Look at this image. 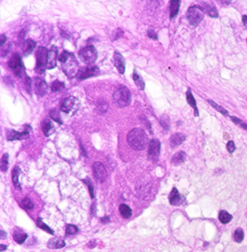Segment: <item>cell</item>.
Returning a JSON list of instances; mask_svg holds the SVG:
<instances>
[{
    "mask_svg": "<svg viewBox=\"0 0 247 252\" xmlns=\"http://www.w3.org/2000/svg\"><path fill=\"white\" fill-rule=\"evenodd\" d=\"M65 87V84L63 82H60L58 80H56L55 82H53L52 83V91L53 92H58V91H61L62 89H64Z\"/></svg>",
    "mask_w": 247,
    "mask_h": 252,
    "instance_id": "obj_35",
    "label": "cell"
},
{
    "mask_svg": "<svg viewBox=\"0 0 247 252\" xmlns=\"http://www.w3.org/2000/svg\"><path fill=\"white\" fill-rule=\"evenodd\" d=\"M21 174V169L19 166H15L12 170V182H13V184L15 186V188L19 189V190H21V186L20 184V182H19V175Z\"/></svg>",
    "mask_w": 247,
    "mask_h": 252,
    "instance_id": "obj_23",
    "label": "cell"
},
{
    "mask_svg": "<svg viewBox=\"0 0 247 252\" xmlns=\"http://www.w3.org/2000/svg\"><path fill=\"white\" fill-rule=\"evenodd\" d=\"M59 61L61 62V67H62L63 72H65V74L68 77L72 78L74 76H77L80 68H79L77 59L73 54H71L68 51H64L59 57Z\"/></svg>",
    "mask_w": 247,
    "mask_h": 252,
    "instance_id": "obj_2",
    "label": "cell"
},
{
    "mask_svg": "<svg viewBox=\"0 0 247 252\" xmlns=\"http://www.w3.org/2000/svg\"><path fill=\"white\" fill-rule=\"evenodd\" d=\"M79 231L78 227L73 224H67L66 226V235H73Z\"/></svg>",
    "mask_w": 247,
    "mask_h": 252,
    "instance_id": "obj_36",
    "label": "cell"
},
{
    "mask_svg": "<svg viewBox=\"0 0 247 252\" xmlns=\"http://www.w3.org/2000/svg\"><path fill=\"white\" fill-rule=\"evenodd\" d=\"M208 103L211 105L212 107L214 108H216L217 111H219L221 114H223V115H225V116H228L229 115V112L225 109L224 108H222V107H220V106H218L217 103H215L214 101H212V100H208Z\"/></svg>",
    "mask_w": 247,
    "mask_h": 252,
    "instance_id": "obj_38",
    "label": "cell"
},
{
    "mask_svg": "<svg viewBox=\"0 0 247 252\" xmlns=\"http://www.w3.org/2000/svg\"><path fill=\"white\" fill-rule=\"evenodd\" d=\"M11 47H12V44H7L6 45L1 46V50H0L1 57H6L10 52Z\"/></svg>",
    "mask_w": 247,
    "mask_h": 252,
    "instance_id": "obj_40",
    "label": "cell"
},
{
    "mask_svg": "<svg viewBox=\"0 0 247 252\" xmlns=\"http://www.w3.org/2000/svg\"><path fill=\"white\" fill-rule=\"evenodd\" d=\"M82 182H83L84 183H86V185H87L88 188H89V192H90L91 197L94 198V197H95V192H94V185H93V183H92V180H91L89 177H86L85 179L82 180Z\"/></svg>",
    "mask_w": 247,
    "mask_h": 252,
    "instance_id": "obj_37",
    "label": "cell"
},
{
    "mask_svg": "<svg viewBox=\"0 0 247 252\" xmlns=\"http://www.w3.org/2000/svg\"><path fill=\"white\" fill-rule=\"evenodd\" d=\"M107 103H106L105 100H103V99H101V100H99L98 102H97V108H98V109L103 113V112H106V110H107Z\"/></svg>",
    "mask_w": 247,
    "mask_h": 252,
    "instance_id": "obj_41",
    "label": "cell"
},
{
    "mask_svg": "<svg viewBox=\"0 0 247 252\" xmlns=\"http://www.w3.org/2000/svg\"><path fill=\"white\" fill-rule=\"evenodd\" d=\"M205 11L199 6H193L189 7L187 12V19L191 25L196 26L198 25L204 19Z\"/></svg>",
    "mask_w": 247,
    "mask_h": 252,
    "instance_id": "obj_6",
    "label": "cell"
},
{
    "mask_svg": "<svg viewBox=\"0 0 247 252\" xmlns=\"http://www.w3.org/2000/svg\"><path fill=\"white\" fill-rule=\"evenodd\" d=\"M8 67L10 68V70L15 73V75L17 77H21L24 74V67L23 64L21 62V57L16 54L14 55L8 61Z\"/></svg>",
    "mask_w": 247,
    "mask_h": 252,
    "instance_id": "obj_7",
    "label": "cell"
},
{
    "mask_svg": "<svg viewBox=\"0 0 247 252\" xmlns=\"http://www.w3.org/2000/svg\"><path fill=\"white\" fill-rule=\"evenodd\" d=\"M235 144H234V142L233 141H229V143L227 144V149H228V151L230 152V153H232V152H234V150H235Z\"/></svg>",
    "mask_w": 247,
    "mask_h": 252,
    "instance_id": "obj_44",
    "label": "cell"
},
{
    "mask_svg": "<svg viewBox=\"0 0 247 252\" xmlns=\"http://www.w3.org/2000/svg\"><path fill=\"white\" fill-rule=\"evenodd\" d=\"M179 0H172L170 2V19H173L176 17V15L179 12Z\"/></svg>",
    "mask_w": 247,
    "mask_h": 252,
    "instance_id": "obj_26",
    "label": "cell"
},
{
    "mask_svg": "<svg viewBox=\"0 0 247 252\" xmlns=\"http://www.w3.org/2000/svg\"><path fill=\"white\" fill-rule=\"evenodd\" d=\"M186 159V154L183 151H179L172 157L171 159V163L173 165H179L182 162H184Z\"/></svg>",
    "mask_w": 247,
    "mask_h": 252,
    "instance_id": "obj_24",
    "label": "cell"
},
{
    "mask_svg": "<svg viewBox=\"0 0 247 252\" xmlns=\"http://www.w3.org/2000/svg\"><path fill=\"white\" fill-rule=\"evenodd\" d=\"M87 247H88L89 249H94V248H96V240H91L90 242H88Z\"/></svg>",
    "mask_w": 247,
    "mask_h": 252,
    "instance_id": "obj_46",
    "label": "cell"
},
{
    "mask_svg": "<svg viewBox=\"0 0 247 252\" xmlns=\"http://www.w3.org/2000/svg\"><path fill=\"white\" fill-rule=\"evenodd\" d=\"M8 168V154L5 153L1 158V163H0V169L3 173L7 172Z\"/></svg>",
    "mask_w": 247,
    "mask_h": 252,
    "instance_id": "obj_31",
    "label": "cell"
},
{
    "mask_svg": "<svg viewBox=\"0 0 247 252\" xmlns=\"http://www.w3.org/2000/svg\"><path fill=\"white\" fill-rule=\"evenodd\" d=\"M26 130L23 133L17 132L15 130H7V138L8 141H14V140H22L27 138L30 136V133L32 131V128L28 125H25Z\"/></svg>",
    "mask_w": 247,
    "mask_h": 252,
    "instance_id": "obj_10",
    "label": "cell"
},
{
    "mask_svg": "<svg viewBox=\"0 0 247 252\" xmlns=\"http://www.w3.org/2000/svg\"><path fill=\"white\" fill-rule=\"evenodd\" d=\"M21 206L24 210H27V211H30V210H33L35 208V205L34 203L31 201V199L29 197H25L22 199L21 201Z\"/></svg>",
    "mask_w": 247,
    "mask_h": 252,
    "instance_id": "obj_34",
    "label": "cell"
},
{
    "mask_svg": "<svg viewBox=\"0 0 247 252\" xmlns=\"http://www.w3.org/2000/svg\"><path fill=\"white\" fill-rule=\"evenodd\" d=\"M47 49L44 46L38 47L36 51V67L35 72L38 74H44L45 67H47Z\"/></svg>",
    "mask_w": 247,
    "mask_h": 252,
    "instance_id": "obj_4",
    "label": "cell"
},
{
    "mask_svg": "<svg viewBox=\"0 0 247 252\" xmlns=\"http://www.w3.org/2000/svg\"><path fill=\"white\" fill-rule=\"evenodd\" d=\"M99 73H100V70L97 66H86L79 70V72L76 77L78 80H84V79L96 76Z\"/></svg>",
    "mask_w": 247,
    "mask_h": 252,
    "instance_id": "obj_9",
    "label": "cell"
},
{
    "mask_svg": "<svg viewBox=\"0 0 247 252\" xmlns=\"http://www.w3.org/2000/svg\"><path fill=\"white\" fill-rule=\"evenodd\" d=\"M231 219H232V216L228 212H226V211H221L219 212V214H218V220H219V221L222 222V223H224V224L230 222L231 221Z\"/></svg>",
    "mask_w": 247,
    "mask_h": 252,
    "instance_id": "obj_27",
    "label": "cell"
},
{
    "mask_svg": "<svg viewBox=\"0 0 247 252\" xmlns=\"http://www.w3.org/2000/svg\"><path fill=\"white\" fill-rule=\"evenodd\" d=\"M243 23H244V26L247 29V16L246 15H245V16H243Z\"/></svg>",
    "mask_w": 247,
    "mask_h": 252,
    "instance_id": "obj_50",
    "label": "cell"
},
{
    "mask_svg": "<svg viewBox=\"0 0 247 252\" xmlns=\"http://www.w3.org/2000/svg\"><path fill=\"white\" fill-rule=\"evenodd\" d=\"M79 56H80V59L82 60V62L90 66L93 63H95V61L96 60L97 51L94 45H90L81 49L79 52Z\"/></svg>",
    "mask_w": 247,
    "mask_h": 252,
    "instance_id": "obj_5",
    "label": "cell"
},
{
    "mask_svg": "<svg viewBox=\"0 0 247 252\" xmlns=\"http://www.w3.org/2000/svg\"><path fill=\"white\" fill-rule=\"evenodd\" d=\"M148 159L153 161L156 162L159 159L160 155V142L158 139H152L148 145Z\"/></svg>",
    "mask_w": 247,
    "mask_h": 252,
    "instance_id": "obj_8",
    "label": "cell"
},
{
    "mask_svg": "<svg viewBox=\"0 0 247 252\" xmlns=\"http://www.w3.org/2000/svg\"><path fill=\"white\" fill-rule=\"evenodd\" d=\"M78 107H79V102L77 98L74 97H69L63 101L60 109L61 111L65 113H71V112H75Z\"/></svg>",
    "mask_w": 247,
    "mask_h": 252,
    "instance_id": "obj_11",
    "label": "cell"
},
{
    "mask_svg": "<svg viewBox=\"0 0 247 252\" xmlns=\"http://www.w3.org/2000/svg\"><path fill=\"white\" fill-rule=\"evenodd\" d=\"M7 236V233L4 230H0V238L1 239H6V237Z\"/></svg>",
    "mask_w": 247,
    "mask_h": 252,
    "instance_id": "obj_49",
    "label": "cell"
},
{
    "mask_svg": "<svg viewBox=\"0 0 247 252\" xmlns=\"http://www.w3.org/2000/svg\"><path fill=\"white\" fill-rule=\"evenodd\" d=\"M27 237H28V235L21 229H16L13 232V239L18 244H21V245L23 244L25 240L27 239Z\"/></svg>",
    "mask_w": 247,
    "mask_h": 252,
    "instance_id": "obj_19",
    "label": "cell"
},
{
    "mask_svg": "<svg viewBox=\"0 0 247 252\" xmlns=\"http://www.w3.org/2000/svg\"><path fill=\"white\" fill-rule=\"evenodd\" d=\"M66 246V243L63 239L61 238H57V237H53L50 238L47 242V247L49 249L52 250H58V249H62Z\"/></svg>",
    "mask_w": 247,
    "mask_h": 252,
    "instance_id": "obj_17",
    "label": "cell"
},
{
    "mask_svg": "<svg viewBox=\"0 0 247 252\" xmlns=\"http://www.w3.org/2000/svg\"><path fill=\"white\" fill-rule=\"evenodd\" d=\"M25 88L27 89V91L29 92V93H31L32 92V86H31V79L29 78V77H27L26 76V80H25Z\"/></svg>",
    "mask_w": 247,
    "mask_h": 252,
    "instance_id": "obj_45",
    "label": "cell"
},
{
    "mask_svg": "<svg viewBox=\"0 0 247 252\" xmlns=\"http://www.w3.org/2000/svg\"><path fill=\"white\" fill-rule=\"evenodd\" d=\"M35 88L36 94L39 97H44L47 92L48 86H47V83L44 80H42L40 78H35Z\"/></svg>",
    "mask_w": 247,
    "mask_h": 252,
    "instance_id": "obj_13",
    "label": "cell"
},
{
    "mask_svg": "<svg viewBox=\"0 0 247 252\" xmlns=\"http://www.w3.org/2000/svg\"><path fill=\"white\" fill-rule=\"evenodd\" d=\"M36 43L32 40V39H28L26 40V42L23 44V54L24 56H28L29 54H31L33 52V50L35 48Z\"/></svg>",
    "mask_w": 247,
    "mask_h": 252,
    "instance_id": "obj_22",
    "label": "cell"
},
{
    "mask_svg": "<svg viewBox=\"0 0 247 252\" xmlns=\"http://www.w3.org/2000/svg\"><path fill=\"white\" fill-rule=\"evenodd\" d=\"M147 36L153 40H157V35H156V31L154 29H149L147 31Z\"/></svg>",
    "mask_w": 247,
    "mask_h": 252,
    "instance_id": "obj_43",
    "label": "cell"
},
{
    "mask_svg": "<svg viewBox=\"0 0 247 252\" xmlns=\"http://www.w3.org/2000/svg\"><path fill=\"white\" fill-rule=\"evenodd\" d=\"M42 129L45 136H49L54 131V125L49 119H46L42 123Z\"/></svg>",
    "mask_w": 247,
    "mask_h": 252,
    "instance_id": "obj_21",
    "label": "cell"
},
{
    "mask_svg": "<svg viewBox=\"0 0 247 252\" xmlns=\"http://www.w3.org/2000/svg\"><path fill=\"white\" fill-rule=\"evenodd\" d=\"M203 5V7H202V8H203V10L205 11V12H207L210 17H213V18H217V16H218V14H217V11L214 8V7H210L209 5H207V4H205V3H203L202 4Z\"/></svg>",
    "mask_w": 247,
    "mask_h": 252,
    "instance_id": "obj_28",
    "label": "cell"
},
{
    "mask_svg": "<svg viewBox=\"0 0 247 252\" xmlns=\"http://www.w3.org/2000/svg\"><path fill=\"white\" fill-rule=\"evenodd\" d=\"M186 139V136L185 135L181 134V133H176V134H173L170 138V144L172 147H176L178 145H179L180 144L183 143V141Z\"/></svg>",
    "mask_w": 247,
    "mask_h": 252,
    "instance_id": "obj_18",
    "label": "cell"
},
{
    "mask_svg": "<svg viewBox=\"0 0 247 252\" xmlns=\"http://www.w3.org/2000/svg\"><path fill=\"white\" fill-rule=\"evenodd\" d=\"M133 81L135 82V84L138 86V88L140 89V90H144V86H145V84H144V82H143V79L142 78L140 75H138L136 72H133Z\"/></svg>",
    "mask_w": 247,
    "mask_h": 252,
    "instance_id": "obj_29",
    "label": "cell"
},
{
    "mask_svg": "<svg viewBox=\"0 0 247 252\" xmlns=\"http://www.w3.org/2000/svg\"><path fill=\"white\" fill-rule=\"evenodd\" d=\"M119 210V212H120L121 216L123 217L124 219H129V218H131L132 215H133L132 209L128 205H126V204H120Z\"/></svg>",
    "mask_w": 247,
    "mask_h": 252,
    "instance_id": "obj_25",
    "label": "cell"
},
{
    "mask_svg": "<svg viewBox=\"0 0 247 252\" xmlns=\"http://www.w3.org/2000/svg\"><path fill=\"white\" fill-rule=\"evenodd\" d=\"M100 221H101V222H103V223H108V222H110V217L109 216L102 217V218L100 219Z\"/></svg>",
    "mask_w": 247,
    "mask_h": 252,
    "instance_id": "obj_48",
    "label": "cell"
},
{
    "mask_svg": "<svg viewBox=\"0 0 247 252\" xmlns=\"http://www.w3.org/2000/svg\"><path fill=\"white\" fill-rule=\"evenodd\" d=\"M50 117L52 118V120H54L55 121L62 124V120H61V117H60V114H59V111L56 108L54 109H51L50 110V113H49Z\"/></svg>",
    "mask_w": 247,
    "mask_h": 252,
    "instance_id": "obj_33",
    "label": "cell"
},
{
    "mask_svg": "<svg viewBox=\"0 0 247 252\" xmlns=\"http://www.w3.org/2000/svg\"><path fill=\"white\" fill-rule=\"evenodd\" d=\"M169 200H170V205H172V206H179L183 202L184 198H183L182 196H180V194L179 193V191H178V189H177L176 187H173L172 190H171V192H170V194Z\"/></svg>",
    "mask_w": 247,
    "mask_h": 252,
    "instance_id": "obj_14",
    "label": "cell"
},
{
    "mask_svg": "<svg viewBox=\"0 0 247 252\" xmlns=\"http://www.w3.org/2000/svg\"><path fill=\"white\" fill-rule=\"evenodd\" d=\"M114 63L119 72L120 74H123L125 72V59L123 56L118 51L114 53Z\"/></svg>",
    "mask_w": 247,
    "mask_h": 252,
    "instance_id": "obj_15",
    "label": "cell"
},
{
    "mask_svg": "<svg viewBox=\"0 0 247 252\" xmlns=\"http://www.w3.org/2000/svg\"><path fill=\"white\" fill-rule=\"evenodd\" d=\"M160 123L162 125V127L165 129V130H169L170 129V119L167 115H163L161 118H160Z\"/></svg>",
    "mask_w": 247,
    "mask_h": 252,
    "instance_id": "obj_39",
    "label": "cell"
},
{
    "mask_svg": "<svg viewBox=\"0 0 247 252\" xmlns=\"http://www.w3.org/2000/svg\"><path fill=\"white\" fill-rule=\"evenodd\" d=\"M244 237H245V233H244V230L242 228H237L233 234V239L235 242L237 243H241L243 240H244Z\"/></svg>",
    "mask_w": 247,
    "mask_h": 252,
    "instance_id": "obj_30",
    "label": "cell"
},
{
    "mask_svg": "<svg viewBox=\"0 0 247 252\" xmlns=\"http://www.w3.org/2000/svg\"><path fill=\"white\" fill-rule=\"evenodd\" d=\"M186 99H187L188 104H189L192 108H193V110H194V115L197 117V116L199 115V113H198V108H197V106H196V101H195V99H194V97H193V96L192 91H191L190 88L187 90V93H186Z\"/></svg>",
    "mask_w": 247,
    "mask_h": 252,
    "instance_id": "obj_20",
    "label": "cell"
},
{
    "mask_svg": "<svg viewBox=\"0 0 247 252\" xmlns=\"http://www.w3.org/2000/svg\"><path fill=\"white\" fill-rule=\"evenodd\" d=\"M7 249V246L5 245V244H0V252L4 251Z\"/></svg>",
    "mask_w": 247,
    "mask_h": 252,
    "instance_id": "obj_51",
    "label": "cell"
},
{
    "mask_svg": "<svg viewBox=\"0 0 247 252\" xmlns=\"http://www.w3.org/2000/svg\"><path fill=\"white\" fill-rule=\"evenodd\" d=\"M140 121H141V122L145 126V128L146 129H148L149 130V132H151V124H150V122H149V121L146 119V117L145 116H143V115H142V116H140Z\"/></svg>",
    "mask_w": 247,
    "mask_h": 252,
    "instance_id": "obj_42",
    "label": "cell"
},
{
    "mask_svg": "<svg viewBox=\"0 0 247 252\" xmlns=\"http://www.w3.org/2000/svg\"><path fill=\"white\" fill-rule=\"evenodd\" d=\"M93 172H94V175H95L96 179L98 182L103 183L104 181L106 180V167L104 166L103 163L95 162L94 165H93Z\"/></svg>",
    "mask_w": 247,
    "mask_h": 252,
    "instance_id": "obj_12",
    "label": "cell"
},
{
    "mask_svg": "<svg viewBox=\"0 0 247 252\" xmlns=\"http://www.w3.org/2000/svg\"><path fill=\"white\" fill-rule=\"evenodd\" d=\"M57 58H58V51L57 48L54 46L49 52L47 56V69L51 70L54 69L57 65Z\"/></svg>",
    "mask_w": 247,
    "mask_h": 252,
    "instance_id": "obj_16",
    "label": "cell"
},
{
    "mask_svg": "<svg viewBox=\"0 0 247 252\" xmlns=\"http://www.w3.org/2000/svg\"><path fill=\"white\" fill-rule=\"evenodd\" d=\"M37 225H38V227L39 228H41L42 230H44V231H45V232H47L48 234H50V235H54L55 233H54V231L50 228V227H48L44 221H43V220H42V218H38L37 219Z\"/></svg>",
    "mask_w": 247,
    "mask_h": 252,
    "instance_id": "obj_32",
    "label": "cell"
},
{
    "mask_svg": "<svg viewBox=\"0 0 247 252\" xmlns=\"http://www.w3.org/2000/svg\"><path fill=\"white\" fill-rule=\"evenodd\" d=\"M114 102L119 108H124L130 105L132 101L131 92L126 86H120L118 88L113 95Z\"/></svg>",
    "mask_w": 247,
    "mask_h": 252,
    "instance_id": "obj_3",
    "label": "cell"
},
{
    "mask_svg": "<svg viewBox=\"0 0 247 252\" xmlns=\"http://www.w3.org/2000/svg\"><path fill=\"white\" fill-rule=\"evenodd\" d=\"M95 210H96V203H94V204H93V206H92V215H93V216L96 214Z\"/></svg>",
    "mask_w": 247,
    "mask_h": 252,
    "instance_id": "obj_52",
    "label": "cell"
},
{
    "mask_svg": "<svg viewBox=\"0 0 247 252\" xmlns=\"http://www.w3.org/2000/svg\"><path fill=\"white\" fill-rule=\"evenodd\" d=\"M129 145L134 150H142L148 144V137L146 133L141 128L132 130L127 136Z\"/></svg>",
    "mask_w": 247,
    "mask_h": 252,
    "instance_id": "obj_1",
    "label": "cell"
},
{
    "mask_svg": "<svg viewBox=\"0 0 247 252\" xmlns=\"http://www.w3.org/2000/svg\"><path fill=\"white\" fill-rule=\"evenodd\" d=\"M7 41V37H6V36L5 35H1L0 36V45L1 46H3V45H5V42Z\"/></svg>",
    "mask_w": 247,
    "mask_h": 252,
    "instance_id": "obj_47",
    "label": "cell"
}]
</instances>
